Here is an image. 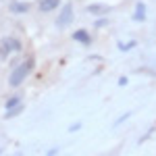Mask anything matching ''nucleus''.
<instances>
[{"label": "nucleus", "instance_id": "nucleus-1", "mask_svg": "<svg viewBox=\"0 0 156 156\" xmlns=\"http://www.w3.org/2000/svg\"><path fill=\"white\" fill-rule=\"evenodd\" d=\"M31 69H34V58H27L23 65H19V67L12 71L11 79H9V83H11L12 87H19V85L23 83V79L29 75V73H31Z\"/></svg>", "mask_w": 156, "mask_h": 156}, {"label": "nucleus", "instance_id": "nucleus-2", "mask_svg": "<svg viewBox=\"0 0 156 156\" xmlns=\"http://www.w3.org/2000/svg\"><path fill=\"white\" fill-rule=\"evenodd\" d=\"M73 21V9H71V4H65L62 9H60L58 12V17H56V27H67V25Z\"/></svg>", "mask_w": 156, "mask_h": 156}, {"label": "nucleus", "instance_id": "nucleus-3", "mask_svg": "<svg viewBox=\"0 0 156 156\" xmlns=\"http://www.w3.org/2000/svg\"><path fill=\"white\" fill-rule=\"evenodd\" d=\"M11 50H21V44H19V40H4L2 42V48H0V58H6L9 54H11Z\"/></svg>", "mask_w": 156, "mask_h": 156}, {"label": "nucleus", "instance_id": "nucleus-4", "mask_svg": "<svg viewBox=\"0 0 156 156\" xmlns=\"http://www.w3.org/2000/svg\"><path fill=\"white\" fill-rule=\"evenodd\" d=\"M58 6H60V0H40V11L42 12L56 11Z\"/></svg>", "mask_w": 156, "mask_h": 156}, {"label": "nucleus", "instance_id": "nucleus-5", "mask_svg": "<svg viewBox=\"0 0 156 156\" xmlns=\"http://www.w3.org/2000/svg\"><path fill=\"white\" fill-rule=\"evenodd\" d=\"M73 40L75 42H79V44H83V46H87L92 40H90V34L87 31H83V29H77V31H73Z\"/></svg>", "mask_w": 156, "mask_h": 156}, {"label": "nucleus", "instance_id": "nucleus-6", "mask_svg": "<svg viewBox=\"0 0 156 156\" xmlns=\"http://www.w3.org/2000/svg\"><path fill=\"white\" fill-rule=\"evenodd\" d=\"M133 19H135V21H144V19H146V6H144V4H137Z\"/></svg>", "mask_w": 156, "mask_h": 156}, {"label": "nucleus", "instance_id": "nucleus-7", "mask_svg": "<svg viewBox=\"0 0 156 156\" xmlns=\"http://www.w3.org/2000/svg\"><path fill=\"white\" fill-rule=\"evenodd\" d=\"M87 11L92 12V15H102V12H106V6H102V4H90Z\"/></svg>", "mask_w": 156, "mask_h": 156}, {"label": "nucleus", "instance_id": "nucleus-8", "mask_svg": "<svg viewBox=\"0 0 156 156\" xmlns=\"http://www.w3.org/2000/svg\"><path fill=\"white\" fill-rule=\"evenodd\" d=\"M11 11L12 12H25V11H27V4H21V2H11Z\"/></svg>", "mask_w": 156, "mask_h": 156}, {"label": "nucleus", "instance_id": "nucleus-9", "mask_svg": "<svg viewBox=\"0 0 156 156\" xmlns=\"http://www.w3.org/2000/svg\"><path fill=\"white\" fill-rule=\"evenodd\" d=\"M21 110H23V106H19V104H17L15 108H9V112H6V119H11V117H17Z\"/></svg>", "mask_w": 156, "mask_h": 156}, {"label": "nucleus", "instance_id": "nucleus-10", "mask_svg": "<svg viewBox=\"0 0 156 156\" xmlns=\"http://www.w3.org/2000/svg\"><path fill=\"white\" fill-rule=\"evenodd\" d=\"M17 104H19V96H12V98H9V100H6V110H9V108H15Z\"/></svg>", "mask_w": 156, "mask_h": 156}, {"label": "nucleus", "instance_id": "nucleus-11", "mask_svg": "<svg viewBox=\"0 0 156 156\" xmlns=\"http://www.w3.org/2000/svg\"><path fill=\"white\" fill-rule=\"evenodd\" d=\"M133 46H135V42H127V44H121L119 48H121V50H125V52H127V50H131Z\"/></svg>", "mask_w": 156, "mask_h": 156}]
</instances>
